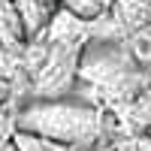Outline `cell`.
Instances as JSON below:
<instances>
[{
    "instance_id": "obj_6",
    "label": "cell",
    "mask_w": 151,
    "mask_h": 151,
    "mask_svg": "<svg viewBox=\"0 0 151 151\" xmlns=\"http://www.w3.org/2000/svg\"><path fill=\"white\" fill-rule=\"evenodd\" d=\"M0 40H12V42H21L24 40L12 0H0Z\"/></svg>"
},
{
    "instance_id": "obj_5",
    "label": "cell",
    "mask_w": 151,
    "mask_h": 151,
    "mask_svg": "<svg viewBox=\"0 0 151 151\" xmlns=\"http://www.w3.org/2000/svg\"><path fill=\"white\" fill-rule=\"evenodd\" d=\"M12 145H15V151H82V148H67L60 142H52L45 136H36V133H27V130H15Z\"/></svg>"
},
{
    "instance_id": "obj_1",
    "label": "cell",
    "mask_w": 151,
    "mask_h": 151,
    "mask_svg": "<svg viewBox=\"0 0 151 151\" xmlns=\"http://www.w3.org/2000/svg\"><path fill=\"white\" fill-rule=\"evenodd\" d=\"M18 130L45 136L67 148L91 151L103 139V115L85 103L67 100H36L18 112Z\"/></svg>"
},
{
    "instance_id": "obj_3",
    "label": "cell",
    "mask_w": 151,
    "mask_h": 151,
    "mask_svg": "<svg viewBox=\"0 0 151 151\" xmlns=\"http://www.w3.org/2000/svg\"><path fill=\"white\" fill-rule=\"evenodd\" d=\"M88 24L91 21H85V18H79L76 12H70V9H64L60 6L55 15H52V21H48V40H52V45H79V40L85 36V30H88Z\"/></svg>"
},
{
    "instance_id": "obj_2",
    "label": "cell",
    "mask_w": 151,
    "mask_h": 151,
    "mask_svg": "<svg viewBox=\"0 0 151 151\" xmlns=\"http://www.w3.org/2000/svg\"><path fill=\"white\" fill-rule=\"evenodd\" d=\"M12 6H15V15H18L24 40H36L48 27V21L55 15L48 0H12Z\"/></svg>"
},
{
    "instance_id": "obj_10",
    "label": "cell",
    "mask_w": 151,
    "mask_h": 151,
    "mask_svg": "<svg viewBox=\"0 0 151 151\" xmlns=\"http://www.w3.org/2000/svg\"><path fill=\"white\" fill-rule=\"evenodd\" d=\"M106 151H136V145H133V148H127V145H109Z\"/></svg>"
},
{
    "instance_id": "obj_9",
    "label": "cell",
    "mask_w": 151,
    "mask_h": 151,
    "mask_svg": "<svg viewBox=\"0 0 151 151\" xmlns=\"http://www.w3.org/2000/svg\"><path fill=\"white\" fill-rule=\"evenodd\" d=\"M6 97H9V82L3 79V76H0V103H3Z\"/></svg>"
},
{
    "instance_id": "obj_4",
    "label": "cell",
    "mask_w": 151,
    "mask_h": 151,
    "mask_svg": "<svg viewBox=\"0 0 151 151\" xmlns=\"http://www.w3.org/2000/svg\"><path fill=\"white\" fill-rule=\"evenodd\" d=\"M127 115H130V127L136 130H151V88L139 91L130 103H127Z\"/></svg>"
},
{
    "instance_id": "obj_11",
    "label": "cell",
    "mask_w": 151,
    "mask_h": 151,
    "mask_svg": "<svg viewBox=\"0 0 151 151\" xmlns=\"http://www.w3.org/2000/svg\"><path fill=\"white\" fill-rule=\"evenodd\" d=\"M148 133H151V130H148Z\"/></svg>"
},
{
    "instance_id": "obj_7",
    "label": "cell",
    "mask_w": 151,
    "mask_h": 151,
    "mask_svg": "<svg viewBox=\"0 0 151 151\" xmlns=\"http://www.w3.org/2000/svg\"><path fill=\"white\" fill-rule=\"evenodd\" d=\"M60 6L76 12V15L85 18V21H97V18H103V12L109 9V0H60Z\"/></svg>"
},
{
    "instance_id": "obj_8",
    "label": "cell",
    "mask_w": 151,
    "mask_h": 151,
    "mask_svg": "<svg viewBox=\"0 0 151 151\" xmlns=\"http://www.w3.org/2000/svg\"><path fill=\"white\" fill-rule=\"evenodd\" d=\"M133 145H136V151H151V133H145V136H139V139H136Z\"/></svg>"
}]
</instances>
